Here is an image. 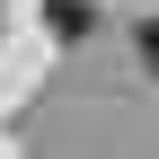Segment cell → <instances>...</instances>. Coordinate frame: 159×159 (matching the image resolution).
Returning a JSON list of instances; mask_svg holds the SVG:
<instances>
[{"label":"cell","mask_w":159,"mask_h":159,"mask_svg":"<svg viewBox=\"0 0 159 159\" xmlns=\"http://www.w3.org/2000/svg\"><path fill=\"white\" fill-rule=\"evenodd\" d=\"M44 18H53V35H89V9L80 0H44Z\"/></svg>","instance_id":"1"},{"label":"cell","mask_w":159,"mask_h":159,"mask_svg":"<svg viewBox=\"0 0 159 159\" xmlns=\"http://www.w3.org/2000/svg\"><path fill=\"white\" fill-rule=\"evenodd\" d=\"M142 62H150V80H159V18L142 27Z\"/></svg>","instance_id":"2"}]
</instances>
